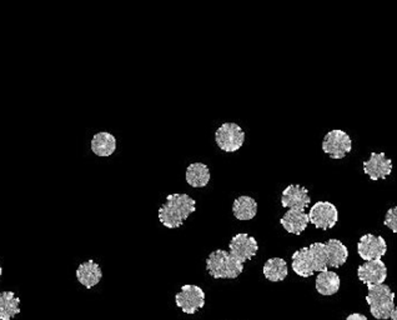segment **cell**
<instances>
[{
	"mask_svg": "<svg viewBox=\"0 0 397 320\" xmlns=\"http://www.w3.org/2000/svg\"><path fill=\"white\" fill-rule=\"evenodd\" d=\"M20 313V299L14 292L0 293V320H11Z\"/></svg>",
	"mask_w": 397,
	"mask_h": 320,
	"instance_id": "cell-22",
	"label": "cell"
},
{
	"mask_svg": "<svg viewBox=\"0 0 397 320\" xmlns=\"http://www.w3.org/2000/svg\"><path fill=\"white\" fill-rule=\"evenodd\" d=\"M369 293L366 302L370 307L371 314L375 319H390L392 312L395 310V293L391 288L385 284L369 285Z\"/></svg>",
	"mask_w": 397,
	"mask_h": 320,
	"instance_id": "cell-3",
	"label": "cell"
},
{
	"mask_svg": "<svg viewBox=\"0 0 397 320\" xmlns=\"http://www.w3.org/2000/svg\"><path fill=\"white\" fill-rule=\"evenodd\" d=\"M263 275L270 282H283L289 275L288 263L283 258H270L263 264Z\"/></svg>",
	"mask_w": 397,
	"mask_h": 320,
	"instance_id": "cell-21",
	"label": "cell"
},
{
	"mask_svg": "<svg viewBox=\"0 0 397 320\" xmlns=\"http://www.w3.org/2000/svg\"><path fill=\"white\" fill-rule=\"evenodd\" d=\"M352 149V141L346 131L333 129L322 141V150L335 160L344 159Z\"/></svg>",
	"mask_w": 397,
	"mask_h": 320,
	"instance_id": "cell-5",
	"label": "cell"
},
{
	"mask_svg": "<svg viewBox=\"0 0 397 320\" xmlns=\"http://www.w3.org/2000/svg\"><path fill=\"white\" fill-rule=\"evenodd\" d=\"M357 277L360 280L369 285H380L384 284L387 278V266L380 261H366L357 269Z\"/></svg>",
	"mask_w": 397,
	"mask_h": 320,
	"instance_id": "cell-11",
	"label": "cell"
},
{
	"mask_svg": "<svg viewBox=\"0 0 397 320\" xmlns=\"http://www.w3.org/2000/svg\"><path fill=\"white\" fill-rule=\"evenodd\" d=\"M259 250L258 240L247 233L234 235L229 244V253L240 263L251 261Z\"/></svg>",
	"mask_w": 397,
	"mask_h": 320,
	"instance_id": "cell-8",
	"label": "cell"
},
{
	"mask_svg": "<svg viewBox=\"0 0 397 320\" xmlns=\"http://www.w3.org/2000/svg\"><path fill=\"white\" fill-rule=\"evenodd\" d=\"M346 320H369L366 318L365 315L359 314V313H352V314H350Z\"/></svg>",
	"mask_w": 397,
	"mask_h": 320,
	"instance_id": "cell-25",
	"label": "cell"
},
{
	"mask_svg": "<svg viewBox=\"0 0 397 320\" xmlns=\"http://www.w3.org/2000/svg\"><path fill=\"white\" fill-rule=\"evenodd\" d=\"M175 302L177 307L183 310L185 314H195L198 309L204 308V290L198 285L186 284L183 285L180 292L175 295Z\"/></svg>",
	"mask_w": 397,
	"mask_h": 320,
	"instance_id": "cell-7",
	"label": "cell"
},
{
	"mask_svg": "<svg viewBox=\"0 0 397 320\" xmlns=\"http://www.w3.org/2000/svg\"><path fill=\"white\" fill-rule=\"evenodd\" d=\"M90 148L97 157H110L117 150V138L109 131H99L93 136Z\"/></svg>",
	"mask_w": 397,
	"mask_h": 320,
	"instance_id": "cell-16",
	"label": "cell"
},
{
	"mask_svg": "<svg viewBox=\"0 0 397 320\" xmlns=\"http://www.w3.org/2000/svg\"><path fill=\"white\" fill-rule=\"evenodd\" d=\"M102 268L92 259L81 263V266H78V269H76V279L86 289H92V288L97 285L102 280Z\"/></svg>",
	"mask_w": 397,
	"mask_h": 320,
	"instance_id": "cell-14",
	"label": "cell"
},
{
	"mask_svg": "<svg viewBox=\"0 0 397 320\" xmlns=\"http://www.w3.org/2000/svg\"><path fill=\"white\" fill-rule=\"evenodd\" d=\"M206 271L215 279H237L244 271V264L227 250L218 249L208 256Z\"/></svg>",
	"mask_w": 397,
	"mask_h": 320,
	"instance_id": "cell-2",
	"label": "cell"
},
{
	"mask_svg": "<svg viewBox=\"0 0 397 320\" xmlns=\"http://www.w3.org/2000/svg\"><path fill=\"white\" fill-rule=\"evenodd\" d=\"M258 201L249 196L237 198L232 203V214L237 220H251L256 217Z\"/></svg>",
	"mask_w": 397,
	"mask_h": 320,
	"instance_id": "cell-18",
	"label": "cell"
},
{
	"mask_svg": "<svg viewBox=\"0 0 397 320\" xmlns=\"http://www.w3.org/2000/svg\"><path fill=\"white\" fill-rule=\"evenodd\" d=\"M292 259V271L301 278H310L315 273L314 268V261H312V253L309 247L301 248L296 250L295 253L291 256Z\"/></svg>",
	"mask_w": 397,
	"mask_h": 320,
	"instance_id": "cell-15",
	"label": "cell"
},
{
	"mask_svg": "<svg viewBox=\"0 0 397 320\" xmlns=\"http://www.w3.org/2000/svg\"><path fill=\"white\" fill-rule=\"evenodd\" d=\"M186 182L190 186L193 188H204L209 184L211 179V173L210 169L206 164L204 163H191L186 168Z\"/></svg>",
	"mask_w": 397,
	"mask_h": 320,
	"instance_id": "cell-19",
	"label": "cell"
},
{
	"mask_svg": "<svg viewBox=\"0 0 397 320\" xmlns=\"http://www.w3.org/2000/svg\"><path fill=\"white\" fill-rule=\"evenodd\" d=\"M340 284L341 282L338 274L335 271H326L319 273L315 287L319 294H321L324 297H330L338 293Z\"/></svg>",
	"mask_w": 397,
	"mask_h": 320,
	"instance_id": "cell-20",
	"label": "cell"
},
{
	"mask_svg": "<svg viewBox=\"0 0 397 320\" xmlns=\"http://www.w3.org/2000/svg\"><path fill=\"white\" fill-rule=\"evenodd\" d=\"M325 249L328 255V268H340L344 266L349 258L348 247L338 239H330L325 243Z\"/></svg>",
	"mask_w": 397,
	"mask_h": 320,
	"instance_id": "cell-17",
	"label": "cell"
},
{
	"mask_svg": "<svg viewBox=\"0 0 397 320\" xmlns=\"http://www.w3.org/2000/svg\"><path fill=\"white\" fill-rule=\"evenodd\" d=\"M364 172L371 180L386 179L392 172V160L385 153H371L369 160L364 162Z\"/></svg>",
	"mask_w": 397,
	"mask_h": 320,
	"instance_id": "cell-10",
	"label": "cell"
},
{
	"mask_svg": "<svg viewBox=\"0 0 397 320\" xmlns=\"http://www.w3.org/2000/svg\"><path fill=\"white\" fill-rule=\"evenodd\" d=\"M310 223L321 230L333 229L338 222V211L336 206L330 201H317L309 212Z\"/></svg>",
	"mask_w": 397,
	"mask_h": 320,
	"instance_id": "cell-6",
	"label": "cell"
},
{
	"mask_svg": "<svg viewBox=\"0 0 397 320\" xmlns=\"http://www.w3.org/2000/svg\"><path fill=\"white\" fill-rule=\"evenodd\" d=\"M391 320H397V307H395V310L392 312L391 316H390Z\"/></svg>",
	"mask_w": 397,
	"mask_h": 320,
	"instance_id": "cell-26",
	"label": "cell"
},
{
	"mask_svg": "<svg viewBox=\"0 0 397 320\" xmlns=\"http://www.w3.org/2000/svg\"><path fill=\"white\" fill-rule=\"evenodd\" d=\"M310 203L312 198L309 196V190L299 184L289 185L281 194V206L288 209L305 211Z\"/></svg>",
	"mask_w": 397,
	"mask_h": 320,
	"instance_id": "cell-12",
	"label": "cell"
},
{
	"mask_svg": "<svg viewBox=\"0 0 397 320\" xmlns=\"http://www.w3.org/2000/svg\"><path fill=\"white\" fill-rule=\"evenodd\" d=\"M196 212V201L184 193L167 196V201L159 209V220L167 229L180 228L193 213Z\"/></svg>",
	"mask_w": 397,
	"mask_h": 320,
	"instance_id": "cell-1",
	"label": "cell"
},
{
	"mask_svg": "<svg viewBox=\"0 0 397 320\" xmlns=\"http://www.w3.org/2000/svg\"><path fill=\"white\" fill-rule=\"evenodd\" d=\"M215 141L221 150L235 153L244 146L245 131L237 123H224L215 131Z\"/></svg>",
	"mask_w": 397,
	"mask_h": 320,
	"instance_id": "cell-4",
	"label": "cell"
},
{
	"mask_svg": "<svg viewBox=\"0 0 397 320\" xmlns=\"http://www.w3.org/2000/svg\"><path fill=\"white\" fill-rule=\"evenodd\" d=\"M384 224L393 233H397V206L387 211Z\"/></svg>",
	"mask_w": 397,
	"mask_h": 320,
	"instance_id": "cell-24",
	"label": "cell"
},
{
	"mask_svg": "<svg viewBox=\"0 0 397 320\" xmlns=\"http://www.w3.org/2000/svg\"><path fill=\"white\" fill-rule=\"evenodd\" d=\"M309 249L312 253L315 271L321 273V271H328V255H326V249H325V243H312L309 247Z\"/></svg>",
	"mask_w": 397,
	"mask_h": 320,
	"instance_id": "cell-23",
	"label": "cell"
},
{
	"mask_svg": "<svg viewBox=\"0 0 397 320\" xmlns=\"http://www.w3.org/2000/svg\"><path fill=\"white\" fill-rule=\"evenodd\" d=\"M310 223L309 214L305 211L299 209H289L285 213L284 217L280 219V224L284 227L288 233L300 235L304 230H306L307 225Z\"/></svg>",
	"mask_w": 397,
	"mask_h": 320,
	"instance_id": "cell-13",
	"label": "cell"
},
{
	"mask_svg": "<svg viewBox=\"0 0 397 320\" xmlns=\"http://www.w3.org/2000/svg\"><path fill=\"white\" fill-rule=\"evenodd\" d=\"M387 243L385 239L374 234H365L357 243L360 258L366 261H380L386 254Z\"/></svg>",
	"mask_w": 397,
	"mask_h": 320,
	"instance_id": "cell-9",
	"label": "cell"
},
{
	"mask_svg": "<svg viewBox=\"0 0 397 320\" xmlns=\"http://www.w3.org/2000/svg\"><path fill=\"white\" fill-rule=\"evenodd\" d=\"M1 275H3V268L0 266V278H1Z\"/></svg>",
	"mask_w": 397,
	"mask_h": 320,
	"instance_id": "cell-27",
	"label": "cell"
}]
</instances>
